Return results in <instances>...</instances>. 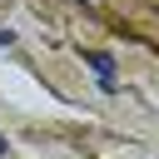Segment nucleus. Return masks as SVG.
I'll return each mask as SVG.
<instances>
[{"mask_svg":"<svg viewBox=\"0 0 159 159\" xmlns=\"http://www.w3.org/2000/svg\"><path fill=\"white\" fill-rule=\"evenodd\" d=\"M84 65L99 75V89H114V84H119V70H114V60H109L104 50H89V55H84Z\"/></svg>","mask_w":159,"mask_h":159,"instance_id":"nucleus-1","label":"nucleus"},{"mask_svg":"<svg viewBox=\"0 0 159 159\" xmlns=\"http://www.w3.org/2000/svg\"><path fill=\"white\" fill-rule=\"evenodd\" d=\"M0 154H5V139H0Z\"/></svg>","mask_w":159,"mask_h":159,"instance_id":"nucleus-2","label":"nucleus"}]
</instances>
